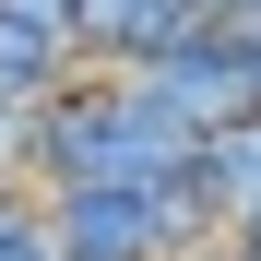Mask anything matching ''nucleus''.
<instances>
[{
  "label": "nucleus",
  "mask_w": 261,
  "mask_h": 261,
  "mask_svg": "<svg viewBox=\"0 0 261 261\" xmlns=\"http://www.w3.org/2000/svg\"><path fill=\"white\" fill-rule=\"evenodd\" d=\"M143 95L178 119V130H226V119L261 107V83H249V48H238L226 24H190L178 48H154V60H143Z\"/></svg>",
  "instance_id": "nucleus-1"
},
{
  "label": "nucleus",
  "mask_w": 261,
  "mask_h": 261,
  "mask_svg": "<svg viewBox=\"0 0 261 261\" xmlns=\"http://www.w3.org/2000/svg\"><path fill=\"white\" fill-rule=\"evenodd\" d=\"M48 226H60V261H166V190H130V178H95V190H48Z\"/></svg>",
  "instance_id": "nucleus-2"
},
{
  "label": "nucleus",
  "mask_w": 261,
  "mask_h": 261,
  "mask_svg": "<svg viewBox=\"0 0 261 261\" xmlns=\"http://www.w3.org/2000/svg\"><path fill=\"white\" fill-rule=\"evenodd\" d=\"M190 24H202V0H83L71 48H83V71H143L154 48H178Z\"/></svg>",
  "instance_id": "nucleus-3"
},
{
  "label": "nucleus",
  "mask_w": 261,
  "mask_h": 261,
  "mask_svg": "<svg viewBox=\"0 0 261 261\" xmlns=\"http://www.w3.org/2000/svg\"><path fill=\"white\" fill-rule=\"evenodd\" d=\"M190 190L238 226V202H261V107L226 119V130H202V154H190Z\"/></svg>",
  "instance_id": "nucleus-4"
},
{
  "label": "nucleus",
  "mask_w": 261,
  "mask_h": 261,
  "mask_svg": "<svg viewBox=\"0 0 261 261\" xmlns=\"http://www.w3.org/2000/svg\"><path fill=\"white\" fill-rule=\"evenodd\" d=\"M0 261H60V226H48L36 178H0Z\"/></svg>",
  "instance_id": "nucleus-5"
},
{
  "label": "nucleus",
  "mask_w": 261,
  "mask_h": 261,
  "mask_svg": "<svg viewBox=\"0 0 261 261\" xmlns=\"http://www.w3.org/2000/svg\"><path fill=\"white\" fill-rule=\"evenodd\" d=\"M71 12L83 0H0V24H48V36H71Z\"/></svg>",
  "instance_id": "nucleus-6"
},
{
  "label": "nucleus",
  "mask_w": 261,
  "mask_h": 261,
  "mask_svg": "<svg viewBox=\"0 0 261 261\" xmlns=\"http://www.w3.org/2000/svg\"><path fill=\"white\" fill-rule=\"evenodd\" d=\"M226 238H238V249L261 261V202H238V226H226Z\"/></svg>",
  "instance_id": "nucleus-7"
},
{
  "label": "nucleus",
  "mask_w": 261,
  "mask_h": 261,
  "mask_svg": "<svg viewBox=\"0 0 261 261\" xmlns=\"http://www.w3.org/2000/svg\"><path fill=\"white\" fill-rule=\"evenodd\" d=\"M238 48H249V83H261V36H238Z\"/></svg>",
  "instance_id": "nucleus-8"
},
{
  "label": "nucleus",
  "mask_w": 261,
  "mask_h": 261,
  "mask_svg": "<svg viewBox=\"0 0 261 261\" xmlns=\"http://www.w3.org/2000/svg\"><path fill=\"white\" fill-rule=\"evenodd\" d=\"M226 261H249V249H238V238H226Z\"/></svg>",
  "instance_id": "nucleus-9"
}]
</instances>
